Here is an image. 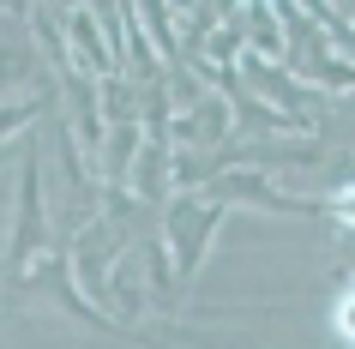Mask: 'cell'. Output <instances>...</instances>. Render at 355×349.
I'll use <instances>...</instances> for the list:
<instances>
[{
    "label": "cell",
    "instance_id": "6da1fadb",
    "mask_svg": "<svg viewBox=\"0 0 355 349\" xmlns=\"http://www.w3.org/2000/svg\"><path fill=\"white\" fill-rule=\"evenodd\" d=\"M217 223H223V205H217V199H199V193H175V199H168L163 253H168V271H175V277L199 271V259H205Z\"/></svg>",
    "mask_w": 355,
    "mask_h": 349
},
{
    "label": "cell",
    "instance_id": "7a4b0ae2",
    "mask_svg": "<svg viewBox=\"0 0 355 349\" xmlns=\"http://www.w3.org/2000/svg\"><path fill=\"white\" fill-rule=\"evenodd\" d=\"M229 121H235V103H229L223 91H205L199 96V103H187V109L175 114V121H168V145L175 151H193V145H217V139H223L229 133Z\"/></svg>",
    "mask_w": 355,
    "mask_h": 349
},
{
    "label": "cell",
    "instance_id": "3957f363",
    "mask_svg": "<svg viewBox=\"0 0 355 349\" xmlns=\"http://www.w3.org/2000/svg\"><path fill=\"white\" fill-rule=\"evenodd\" d=\"M235 19L247 24L241 31L247 60H265V67H283V60H289V31H277V6H247Z\"/></svg>",
    "mask_w": 355,
    "mask_h": 349
},
{
    "label": "cell",
    "instance_id": "277c9868",
    "mask_svg": "<svg viewBox=\"0 0 355 349\" xmlns=\"http://www.w3.org/2000/svg\"><path fill=\"white\" fill-rule=\"evenodd\" d=\"M42 169H37V157L24 163V193H19V235H12V259H24L31 247L42 241V181H37Z\"/></svg>",
    "mask_w": 355,
    "mask_h": 349
},
{
    "label": "cell",
    "instance_id": "5b68a950",
    "mask_svg": "<svg viewBox=\"0 0 355 349\" xmlns=\"http://www.w3.org/2000/svg\"><path fill=\"white\" fill-rule=\"evenodd\" d=\"M139 151H145V139H139V127H109L103 133V181H127L132 163H139Z\"/></svg>",
    "mask_w": 355,
    "mask_h": 349
},
{
    "label": "cell",
    "instance_id": "8992f818",
    "mask_svg": "<svg viewBox=\"0 0 355 349\" xmlns=\"http://www.w3.org/2000/svg\"><path fill=\"white\" fill-rule=\"evenodd\" d=\"M168 151H175V145H150V139H145L139 163H132V187H139L145 199H163V193H168Z\"/></svg>",
    "mask_w": 355,
    "mask_h": 349
},
{
    "label": "cell",
    "instance_id": "52a82bcc",
    "mask_svg": "<svg viewBox=\"0 0 355 349\" xmlns=\"http://www.w3.org/2000/svg\"><path fill=\"white\" fill-rule=\"evenodd\" d=\"M331 331H337V337H343V343L355 349V283H349L343 295H337V307H331Z\"/></svg>",
    "mask_w": 355,
    "mask_h": 349
},
{
    "label": "cell",
    "instance_id": "ba28073f",
    "mask_svg": "<svg viewBox=\"0 0 355 349\" xmlns=\"http://www.w3.org/2000/svg\"><path fill=\"white\" fill-rule=\"evenodd\" d=\"M31 114H37V103H12V109H0V139H6L12 127H24Z\"/></svg>",
    "mask_w": 355,
    "mask_h": 349
},
{
    "label": "cell",
    "instance_id": "9c48e42d",
    "mask_svg": "<svg viewBox=\"0 0 355 349\" xmlns=\"http://www.w3.org/2000/svg\"><path fill=\"white\" fill-rule=\"evenodd\" d=\"M331 211H337V223H343V229H355V181H349V187H343V193L331 199Z\"/></svg>",
    "mask_w": 355,
    "mask_h": 349
}]
</instances>
